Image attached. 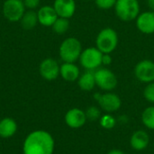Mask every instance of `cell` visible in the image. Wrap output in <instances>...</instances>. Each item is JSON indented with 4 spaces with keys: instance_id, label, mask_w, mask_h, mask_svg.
I'll list each match as a JSON object with an SVG mask.
<instances>
[{
    "instance_id": "cell-1",
    "label": "cell",
    "mask_w": 154,
    "mask_h": 154,
    "mask_svg": "<svg viewBox=\"0 0 154 154\" xmlns=\"http://www.w3.org/2000/svg\"><path fill=\"white\" fill-rule=\"evenodd\" d=\"M53 151L54 139L50 133L43 130L30 133L23 142V154H52Z\"/></svg>"
},
{
    "instance_id": "cell-2",
    "label": "cell",
    "mask_w": 154,
    "mask_h": 154,
    "mask_svg": "<svg viewBox=\"0 0 154 154\" xmlns=\"http://www.w3.org/2000/svg\"><path fill=\"white\" fill-rule=\"evenodd\" d=\"M95 43L96 47L102 53L112 54L116 50L119 43L118 33L112 27H105L98 32Z\"/></svg>"
},
{
    "instance_id": "cell-3",
    "label": "cell",
    "mask_w": 154,
    "mask_h": 154,
    "mask_svg": "<svg viewBox=\"0 0 154 154\" xmlns=\"http://www.w3.org/2000/svg\"><path fill=\"white\" fill-rule=\"evenodd\" d=\"M114 10L119 20L130 23L140 14L141 5L139 0H116Z\"/></svg>"
},
{
    "instance_id": "cell-4",
    "label": "cell",
    "mask_w": 154,
    "mask_h": 154,
    "mask_svg": "<svg viewBox=\"0 0 154 154\" xmlns=\"http://www.w3.org/2000/svg\"><path fill=\"white\" fill-rule=\"evenodd\" d=\"M83 51L81 42L75 37H68L62 41L59 48V56L63 62H74L79 60Z\"/></svg>"
},
{
    "instance_id": "cell-5",
    "label": "cell",
    "mask_w": 154,
    "mask_h": 154,
    "mask_svg": "<svg viewBox=\"0 0 154 154\" xmlns=\"http://www.w3.org/2000/svg\"><path fill=\"white\" fill-rule=\"evenodd\" d=\"M102 57L103 53L96 46L88 47L83 49L79 61L85 70L95 71L102 67Z\"/></svg>"
},
{
    "instance_id": "cell-6",
    "label": "cell",
    "mask_w": 154,
    "mask_h": 154,
    "mask_svg": "<svg viewBox=\"0 0 154 154\" xmlns=\"http://www.w3.org/2000/svg\"><path fill=\"white\" fill-rule=\"evenodd\" d=\"M97 87L105 92L114 90L118 85V79L116 73L107 67H100L94 71Z\"/></svg>"
},
{
    "instance_id": "cell-7",
    "label": "cell",
    "mask_w": 154,
    "mask_h": 154,
    "mask_svg": "<svg viewBox=\"0 0 154 154\" xmlns=\"http://www.w3.org/2000/svg\"><path fill=\"white\" fill-rule=\"evenodd\" d=\"M94 98L99 105L102 110L111 114L120 109L122 106L121 98L116 93L112 91L105 93H96L94 94Z\"/></svg>"
},
{
    "instance_id": "cell-8",
    "label": "cell",
    "mask_w": 154,
    "mask_h": 154,
    "mask_svg": "<svg viewBox=\"0 0 154 154\" xmlns=\"http://www.w3.org/2000/svg\"><path fill=\"white\" fill-rule=\"evenodd\" d=\"M25 9L23 0H5L3 4L2 12L7 21L15 23L21 20L26 11Z\"/></svg>"
},
{
    "instance_id": "cell-9",
    "label": "cell",
    "mask_w": 154,
    "mask_h": 154,
    "mask_svg": "<svg viewBox=\"0 0 154 154\" xmlns=\"http://www.w3.org/2000/svg\"><path fill=\"white\" fill-rule=\"evenodd\" d=\"M136 79L142 83L149 84L154 82V61L144 59L138 61L134 69Z\"/></svg>"
},
{
    "instance_id": "cell-10",
    "label": "cell",
    "mask_w": 154,
    "mask_h": 154,
    "mask_svg": "<svg viewBox=\"0 0 154 154\" xmlns=\"http://www.w3.org/2000/svg\"><path fill=\"white\" fill-rule=\"evenodd\" d=\"M60 65L56 60L52 58H46L40 63L39 72L44 79L51 81L55 80L60 76Z\"/></svg>"
},
{
    "instance_id": "cell-11",
    "label": "cell",
    "mask_w": 154,
    "mask_h": 154,
    "mask_svg": "<svg viewBox=\"0 0 154 154\" xmlns=\"http://www.w3.org/2000/svg\"><path fill=\"white\" fill-rule=\"evenodd\" d=\"M135 26L143 34L154 33V11L141 12L135 19Z\"/></svg>"
},
{
    "instance_id": "cell-12",
    "label": "cell",
    "mask_w": 154,
    "mask_h": 154,
    "mask_svg": "<svg viewBox=\"0 0 154 154\" xmlns=\"http://www.w3.org/2000/svg\"><path fill=\"white\" fill-rule=\"evenodd\" d=\"M87 122V116L85 111L79 108L69 109L65 115L66 125L72 129H79L82 127Z\"/></svg>"
},
{
    "instance_id": "cell-13",
    "label": "cell",
    "mask_w": 154,
    "mask_h": 154,
    "mask_svg": "<svg viewBox=\"0 0 154 154\" xmlns=\"http://www.w3.org/2000/svg\"><path fill=\"white\" fill-rule=\"evenodd\" d=\"M59 17L69 19L71 18L77 9L75 0H54L52 5Z\"/></svg>"
},
{
    "instance_id": "cell-14",
    "label": "cell",
    "mask_w": 154,
    "mask_h": 154,
    "mask_svg": "<svg viewBox=\"0 0 154 154\" xmlns=\"http://www.w3.org/2000/svg\"><path fill=\"white\" fill-rule=\"evenodd\" d=\"M37 15L39 23L45 27H51L54 22L59 17L54 7L48 5L41 6L37 11Z\"/></svg>"
},
{
    "instance_id": "cell-15",
    "label": "cell",
    "mask_w": 154,
    "mask_h": 154,
    "mask_svg": "<svg viewBox=\"0 0 154 154\" xmlns=\"http://www.w3.org/2000/svg\"><path fill=\"white\" fill-rule=\"evenodd\" d=\"M80 69L74 62H63L60 65V76L68 82L77 81L80 76Z\"/></svg>"
},
{
    "instance_id": "cell-16",
    "label": "cell",
    "mask_w": 154,
    "mask_h": 154,
    "mask_svg": "<svg viewBox=\"0 0 154 154\" xmlns=\"http://www.w3.org/2000/svg\"><path fill=\"white\" fill-rule=\"evenodd\" d=\"M150 143V136L143 130L135 131L130 138V146L135 151L145 150Z\"/></svg>"
},
{
    "instance_id": "cell-17",
    "label": "cell",
    "mask_w": 154,
    "mask_h": 154,
    "mask_svg": "<svg viewBox=\"0 0 154 154\" xmlns=\"http://www.w3.org/2000/svg\"><path fill=\"white\" fill-rule=\"evenodd\" d=\"M77 81H78V85L79 88L86 92L92 91L97 87L94 71L86 70L84 73L80 74Z\"/></svg>"
},
{
    "instance_id": "cell-18",
    "label": "cell",
    "mask_w": 154,
    "mask_h": 154,
    "mask_svg": "<svg viewBox=\"0 0 154 154\" xmlns=\"http://www.w3.org/2000/svg\"><path fill=\"white\" fill-rule=\"evenodd\" d=\"M17 130L16 122L10 117L3 118L0 121V136L3 138L12 137Z\"/></svg>"
},
{
    "instance_id": "cell-19",
    "label": "cell",
    "mask_w": 154,
    "mask_h": 154,
    "mask_svg": "<svg viewBox=\"0 0 154 154\" xmlns=\"http://www.w3.org/2000/svg\"><path fill=\"white\" fill-rule=\"evenodd\" d=\"M21 24L23 26V28L24 30H32L33 29L37 23H39L38 22V15H37V12L35 10H27L24 12L23 17L20 20Z\"/></svg>"
},
{
    "instance_id": "cell-20",
    "label": "cell",
    "mask_w": 154,
    "mask_h": 154,
    "mask_svg": "<svg viewBox=\"0 0 154 154\" xmlns=\"http://www.w3.org/2000/svg\"><path fill=\"white\" fill-rule=\"evenodd\" d=\"M69 26H70L69 19L63 18V17H58L57 20L52 24L51 28H52V31L55 33H57V34H64L69 31Z\"/></svg>"
},
{
    "instance_id": "cell-21",
    "label": "cell",
    "mask_w": 154,
    "mask_h": 154,
    "mask_svg": "<svg viewBox=\"0 0 154 154\" xmlns=\"http://www.w3.org/2000/svg\"><path fill=\"white\" fill-rule=\"evenodd\" d=\"M143 124L150 130H154V106L145 108L142 114Z\"/></svg>"
},
{
    "instance_id": "cell-22",
    "label": "cell",
    "mask_w": 154,
    "mask_h": 154,
    "mask_svg": "<svg viewBox=\"0 0 154 154\" xmlns=\"http://www.w3.org/2000/svg\"><path fill=\"white\" fill-rule=\"evenodd\" d=\"M99 122H100V125L103 128L108 129V130L109 129H113L116 126V118L112 115H110L108 113L105 114L104 116H101V117L99 119Z\"/></svg>"
},
{
    "instance_id": "cell-23",
    "label": "cell",
    "mask_w": 154,
    "mask_h": 154,
    "mask_svg": "<svg viewBox=\"0 0 154 154\" xmlns=\"http://www.w3.org/2000/svg\"><path fill=\"white\" fill-rule=\"evenodd\" d=\"M86 116H87V120H89V121H97V120H99L100 117H101V111L100 109L96 106H89L86 111Z\"/></svg>"
},
{
    "instance_id": "cell-24",
    "label": "cell",
    "mask_w": 154,
    "mask_h": 154,
    "mask_svg": "<svg viewBox=\"0 0 154 154\" xmlns=\"http://www.w3.org/2000/svg\"><path fill=\"white\" fill-rule=\"evenodd\" d=\"M94 2L100 10H110L115 7L116 0H94Z\"/></svg>"
},
{
    "instance_id": "cell-25",
    "label": "cell",
    "mask_w": 154,
    "mask_h": 154,
    "mask_svg": "<svg viewBox=\"0 0 154 154\" xmlns=\"http://www.w3.org/2000/svg\"><path fill=\"white\" fill-rule=\"evenodd\" d=\"M143 97L148 102L154 104V82L146 85L143 90Z\"/></svg>"
},
{
    "instance_id": "cell-26",
    "label": "cell",
    "mask_w": 154,
    "mask_h": 154,
    "mask_svg": "<svg viewBox=\"0 0 154 154\" xmlns=\"http://www.w3.org/2000/svg\"><path fill=\"white\" fill-rule=\"evenodd\" d=\"M24 6L28 10H35L40 6L41 0H23Z\"/></svg>"
},
{
    "instance_id": "cell-27",
    "label": "cell",
    "mask_w": 154,
    "mask_h": 154,
    "mask_svg": "<svg viewBox=\"0 0 154 154\" xmlns=\"http://www.w3.org/2000/svg\"><path fill=\"white\" fill-rule=\"evenodd\" d=\"M113 62V58L112 54L110 53H103L102 57V66L103 67H108L112 64Z\"/></svg>"
},
{
    "instance_id": "cell-28",
    "label": "cell",
    "mask_w": 154,
    "mask_h": 154,
    "mask_svg": "<svg viewBox=\"0 0 154 154\" xmlns=\"http://www.w3.org/2000/svg\"><path fill=\"white\" fill-rule=\"evenodd\" d=\"M146 3L149 7V10L154 11V0H146Z\"/></svg>"
},
{
    "instance_id": "cell-29",
    "label": "cell",
    "mask_w": 154,
    "mask_h": 154,
    "mask_svg": "<svg viewBox=\"0 0 154 154\" xmlns=\"http://www.w3.org/2000/svg\"><path fill=\"white\" fill-rule=\"evenodd\" d=\"M107 154H125L123 151L121 150H118V149H113L111 151H109Z\"/></svg>"
}]
</instances>
